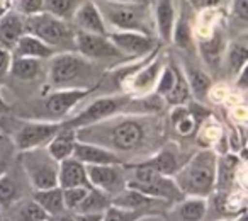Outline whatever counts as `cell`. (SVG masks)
<instances>
[{
    "instance_id": "1",
    "label": "cell",
    "mask_w": 248,
    "mask_h": 221,
    "mask_svg": "<svg viewBox=\"0 0 248 221\" xmlns=\"http://www.w3.org/2000/svg\"><path fill=\"white\" fill-rule=\"evenodd\" d=\"M216 175L217 155L213 150L206 148L197 152L172 177L184 196L207 197L216 189Z\"/></svg>"
},
{
    "instance_id": "2",
    "label": "cell",
    "mask_w": 248,
    "mask_h": 221,
    "mask_svg": "<svg viewBox=\"0 0 248 221\" xmlns=\"http://www.w3.org/2000/svg\"><path fill=\"white\" fill-rule=\"evenodd\" d=\"M93 65L77 51H58L49 58L48 80L56 89H92Z\"/></svg>"
},
{
    "instance_id": "3",
    "label": "cell",
    "mask_w": 248,
    "mask_h": 221,
    "mask_svg": "<svg viewBox=\"0 0 248 221\" xmlns=\"http://www.w3.org/2000/svg\"><path fill=\"white\" fill-rule=\"evenodd\" d=\"M109 31H138L153 36L152 4H119L110 0L95 2Z\"/></svg>"
},
{
    "instance_id": "4",
    "label": "cell",
    "mask_w": 248,
    "mask_h": 221,
    "mask_svg": "<svg viewBox=\"0 0 248 221\" xmlns=\"http://www.w3.org/2000/svg\"><path fill=\"white\" fill-rule=\"evenodd\" d=\"M26 32L34 34L48 46L58 51H75V29L70 21H63L48 12L26 17Z\"/></svg>"
},
{
    "instance_id": "5",
    "label": "cell",
    "mask_w": 248,
    "mask_h": 221,
    "mask_svg": "<svg viewBox=\"0 0 248 221\" xmlns=\"http://www.w3.org/2000/svg\"><path fill=\"white\" fill-rule=\"evenodd\" d=\"M131 167L135 169V174H133V179L126 180V187L160 201H172L173 203V201L184 199V194L177 187L173 177L163 175L150 167H143L138 163Z\"/></svg>"
},
{
    "instance_id": "6",
    "label": "cell",
    "mask_w": 248,
    "mask_h": 221,
    "mask_svg": "<svg viewBox=\"0 0 248 221\" xmlns=\"http://www.w3.org/2000/svg\"><path fill=\"white\" fill-rule=\"evenodd\" d=\"M22 167L29 177V182L34 190L49 189L58 186V162L49 157L46 150L32 148L21 152Z\"/></svg>"
},
{
    "instance_id": "7",
    "label": "cell",
    "mask_w": 248,
    "mask_h": 221,
    "mask_svg": "<svg viewBox=\"0 0 248 221\" xmlns=\"http://www.w3.org/2000/svg\"><path fill=\"white\" fill-rule=\"evenodd\" d=\"M126 104H128V97H117V95L100 97V99H95L93 102H90L78 116H75V118L70 119V121L63 123V125L73 129L87 128V126L97 125V123L114 116L116 112H119L121 107L126 106Z\"/></svg>"
},
{
    "instance_id": "8",
    "label": "cell",
    "mask_w": 248,
    "mask_h": 221,
    "mask_svg": "<svg viewBox=\"0 0 248 221\" xmlns=\"http://www.w3.org/2000/svg\"><path fill=\"white\" fill-rule=\"evenodd\" d=\"M75 51L90 62L124 58V55L114 46L109 36L90 34L83 31L75 32Z\"/></svg>"
},
{
    "instance_id": "9",
    "label": "cell",
    "mask_w": 248,
    "mask_h": 221,
    "mask_svg": "<svg viewBox=\"0 0 248 221\" xmlns=\"http://www.w3.org/2000/svg\"><path fill=\"white\" fill-rule=\"evenodd\" d=\"M85 170L90 186L102 190L109 197L119 194L126 187V179L123 175V163L85 165Z\"/></svg>"
},
{
    "instance_id": "10",
    "label": "cell",
    "mask_w": 248,
    "mask_h": 221,
    "mask_svg": "<svg viewBox=\"0 0 248 221\" xmlns=\"http://www.w3.org/2000/svg\"><path fill=\"white\" fill-rule=\"evenodd\" d=\"M63 123H28L16 135V146L19 152L41 148L62 129Z\"/></svg>"
},
{
    "instance_id": "11",
    "label": "cell",
    "mask_w": 248,
    "mask_h": 221,
    "mask_svg": "<svg viewBox=\"0 0 248 221\" xmlns=\"http://www.w3.org/2000/svg\"><path fill=\"white\" fill-rule=\"evenodd\" d=\"M109 39L124 56H145L156 46L153 36L138 31H110Z\"/></svg>"
},
{
    "instance_id": "12",
    "label": "cell",
    "mask_w": 248,
    "mask_h": 221,
    "mask_svg": "<svg viewBox=\"0 0 248 221\" xmlns=\"http://www.w3.org/2000/svg\"><path fill=\"white\" fill-rule=\"evenodd\" d=\"M72 22L78 28V31L90 32V34L109 36L110 32L93 0H82L80 2L77 11L73 12Z\"/></svg>"
},
{
    "instance_id": "13",
    "label": "cell",
    "mask_w": 248,
    "mask_h": 221,
    "mask_svg": "<svg viewBox=\"0 0 248 221\" xmlns=\"http://www.w3.org/2000/svg\"><path fill=\"white\" fill-rule=\"evenodd\" d=\"M152 16L153 29H155L156 36L163 43H172L173 28H175L177 17H179L175 0H155L152 7Z\"/></svg>"
},
{
    "instance_id": "14",
    "label": "cell",
    "mask_w": 248,
    "mask_h": 221,
    "mask_svg": "<svg viewBox=\"0 0 248 221\" xmlns=\"http://www.w3.org/2000/svg\"><path fill=\"white\" fill-rule=\"evenodd\" d=\"M90 92L92 89H56L46 97L45 107L51 116L63 118Z\"/></svg>"
},
{
    "instance_id": "15",
    "label": "cell",
    "mask_w": 248,
    "mask_h": 221,
    "mask_svg": "<svg viewBox=\"0 0 248 221\" xmlns=\"http://www.w3.org/2000/svg\"><path fill=\"white\" fill-rule=\"evenodd\" d=\"M143 135H145V129L140 123H136L135 119H124L110 129V143L114 145V148L129 152L141 143Z\"/></svg>"
},
{
    "instance_id": "16",
    "label": "cell",
    "mask_w": 248,
    "mask_h": 221,
    "mask_svg": "<svg viewBox=\"0 0 248 221\" xmlns=\"http://www.w3.org/2000/svg\"><path fill=\"white\" fill-rule=\"evenodd\" d=\"M73 158L82 162L83 165H109V163H121V158L112 152L100 145L80 142L77 140L75 148L72 153Z\"/></svg>"
},
{
    "instance_id": "17",
    "label": "cell",
    "mask_w": 248,
    "mask_h": 221,
    "mask_svg": "<svg viewBox=\"0 0 248 221\" xmlns=\"http://www.w3.org/2000/svg\"><path fill=\"white\" fill-rule=\"evenodd\" d=\"M26 32V17L21 16L17 11L4 12L0 16V48H5L12 51L16 43L19 41L22 34Z\"/></svg>"
},
{
    "instance_id": "18",
    "label": "cell",
    "mask_w": 248,
    "mask_h": 221,
    "mask_svg": "<svg viewBox=\"0 0 248 221\" xmlns=\"http://www.w3.org/2000/svg\"><path fill=\"white\" fill-rule=\"evenodd\" d=\"M58 186L62 189L68 187H92L87 179V170L82 162H78L73 157L58 162Z\"/></svg>"
},
{
    "instance_id": "19",
    "label": "cell",
    "mask_w": 248,
    "mask_h": 221,
    "mask_svg": "<svg viewBox=\"0 0 248 221\" xmlns=\"http://www.w3.org/2000/svg\"><path fill=\"white\" fill-rule=\"evenodd\" d=\"M55 53L56 51L51 46H48L45 41L36 38L34 34H29V32H24L12 49V56H26V58H36L41 62L49 60Z\"/></svg>"
},
{
    "instance_id": "20",
    "label": "cell",
    "mask_w": 248,
    "mask_h": 221,
    "mask_svg": "<svg viewBox=\"0 0 248 221\" xmlns=\"http://www.w3.org/2000/svg\"><path fill=\"white\" fill-rule=\"evenodd\" d=\"M77 140H78L77 129L68 128V126L63 125L62 129H60V131L48 142V145H46V152L49 153V157H51L53 160L62 162V160L72 157Z\"/></svg>"
},
{
    "instance_id": "21",
    "label": "cell",
    "mask_w": 248,
    "mask_h": 221,
    "mask_svg": "<svg viewBox=\"0 0 248 221\" xmlns=\"http://www.w3.org/2000/svg\"><path fill=\"white\" fill-rule=\"evenodd\" d=\"M162 68H163L162 60L158 56H155L148 65H145L138 73H135V77L131 80V89L136 94H145L150 92L152 89H155V83L158 80Z\"/></svg>"
},
{
    "instance_id": "22",
    "label": "cell",
    "mask_w": 248,
    "mask_h": 221,
    "mask_svg": "<svg viewBox=\"0 0 248 221\" xmlns=\"http://www.w3.org/2000/svg\"><path fill=\"white\" fill-rule=\"evenodd\" d=\"M155 203H162L160 199L155 197L145 196V194L138 192L135 189H129V187H124L119 194L110 197V204L117 209H126V211H133V209H140V207H148Z\"/></svg>"
},
{
    "instance_id": "23",
    "label": "cell",
    "mask_w": 248,
    "mask_h": 221,
    "mask_svg": "<svg viewBox=\"0 0 248 221\" xmlns=\"http://www.w3.org/2000/svg\"><path fill=\"white\" fill-rule=\"evenodd\" d=\"M11 207V221H48L49 214L34 199L16 201Z\"/></svg>"
},
{
    "instance_id": "24",
    "label": "cell",
    "mask_w": 248,
    "mask_h": 221,
    "mask_svg": "<svg viewBox=\"0 0 248 221\" xmlns=\"http://www.w3.org/2000/svg\"><path fill=\"white\" fill-rule=\"evenodd\" d=\"M32 199L49 214V218L60 214L63 211H66L65 203H63V189L60 186L49 187V189H41L34 190L32 194Z\"/></svg>"
},
{
    "instance_id": "25",
    "label": "cell",
    "mask_w": 248,
    "mask_h": 221,
    "mask_svg": "<svg viewBox=\"0 0 248 221\" xmlns=\"http://www.w3.org/2000/svg\"><path fill=\"white\" fill-rule=\"evenodd\" d=\"M109 207H110V197L107 194H104L102 190L92 187V189H89L87 196L83 197V201L78 204V207L73 213H78V214L104 213Z\"/></svg>"
},
{
    "instance_id": "26",
    "label": "cell",
    "mask_w": 248,
    "mask_h": 221,
    "mask_svg": "<svg viewBox=\"0 0 248 221\" xmlns=\"http://www.w3.org/2000/svg\"><path fill=\"white\" fill-rule=\"evenodd\" d=\"M41 73V60L26 58V56H12L11 63V75L17 80H34Z\"/></svg>"
},
{
    "instance_id": "27",
    "label": "cell",
    "mask_w": 248,
    "mask_h": 221,
    "mask_svg": "<svg viewBox=\"0 0 248 221\" xmlns=\"http://www.w3.org/2000/svg\"><path fill=\"white\" fill-rule=\"evenodd\" d=\"M223 32H219L216 28L211 34H207V38L199 39V51L202 55V58L209 63H216L221 60V55H223Z\"/></svg>"
},
{
    "instance_id": "28",
    "label": "cell",
    "mask_w": 248,
    "mask_h": 221,
    "mask_svg": "<svg viewBox=\"0 0 248 221\" xmlns=\"http://www.w3.org/2000/svg\"><path fill=\"white\" fill-rule=\"evenodd\" d=\"M138 165L143 167H150V169L156 170L158 174H163V175H170L179 170V162H177V157L173 155V152L170 150H162L160 153H156L153 158L145 160V162L138 163Z\"/></svg>"
},
{
    "instance_id": "29",
    "label": "cell",
    "mask_w": 248,
    "mask_h": 221,
    "mask_svg": "<svg viewBox=\"0 0 248 221\" xmlns=\"http://www.w3.org/2000/svg\"><path fill=\"white\" fill-rule=\"evenodd\" d=\"M186 79L189 83L190 95H194L197 100H204L209 95L211 90V77L206 72L199 68H189L186 72Z\"/></svg>"
},
{
    "instance_id": "30",
    "label": "cell",
    "mask_w": 248,
    "mask_h": 221,
    "mask_svg": "<svg viewBox=\"0 0 248 221\" xmlns=\"http://www.w3.org/2000/svg\"><path fill=\"white\" fill-rule=\"evenodd\" d=\"M207 201L206 197H194L187 196L179 206V214L184 221H201L206 216Z\"/></svg>"
},
{
    "instance_id": "31",
    "label": "cell",
    "mask_w": 248,
    "mask_h": 221,
    "mask_svg": "<svg viewBox=\"0 0 248 221\" xmlns=\"http://www.w3.org/2000/svg\"><path fill=\"white\" fill-rule=\"evenodd\" d=\"M172 43H175L182 49L194 51V29L190 28L186 16L182 14L177 17L175 28H173V34H172Z\"/></svg>"
},
{
    "instance_id": "32",
    "label": "cell",
    "mask_w": 248,
    "mask_h": 221,
    "mask_svg": "<svg viewBox=\"0 0 248 221\" xmlns=\"http://www.w3.org/2000/svg\"><path fill=\"white\" fill-rule=\"evenodd\" d=\"M82 0H45V9L43 11L55 16L63 21H72L73 12L80 5Z\"/></svg>"
},
{
    "instance_id": "33",
    "label": "cell",
    "mask_w": 248,
    "mask_h": 221,
    "mask_svg": "<svg viewBox=\"0 0 248 221\" xmlns=\"http://www.w3.org/2000/svg\"><path fill=\"white\" fill-rule=\"evenodd\" d=\"M190 97L192 95H190V89H189V83H187L186 73H182L177 68L175 83H173L172 90L165 95V100L170 106H184Z\"/></svg>"
},
{
    "instance_id": "34",
    "label": "cell",
    "mask_w": 248,
    "mask_h": 221,
    "mask_svg": "<svg viewBox=\"0 0 248 221\" xmlns=\"http://www.w3.org/2000/svg\"><path fill=\"white\" fill-rule=\"evenodd\" d=\"M247 58H248L247 43L234 41L226 51V62H228V66H230L231 73L238 75V73L247 66Z\"/></svg>"
},
{
    "instance_id": "35",
    "label": "cell",
    "mask_w": 248,
    "mask_h": 221,
    "mask_svg": "<svg viewBox=\"0 0 248 221\" xmlns=\"http://www.w3.org/2000/svg\"><path fill=\"white\" fill-rule=\"evenodd\" d=\"M17 201V184L11 175L4 174L0 177V209L9 207Z\"/></svg>"
},
{
    "instance_id": "36",
    "label": "cell",
    "mask_w": 248,
    "mask_h": 221,
    "mask_svg": "<svg viewBox=\"0 0 248 221\" xmlns=\"http://www.w3.org/2000/svg\"><path fill=\"white\" fill-rule=\"evenodd\" d=\"M175 77H177V66H173V65L165 66L163 65L158 80H156V83H155L156 95H160V97L165 99V95L172 90L173 83H175Z\"/></svg>"
},
{
    "instance_id": "37",
    "label": "cell",
    "mask_w": 248,
    "mask_h": 221,
    "mask_svg": "<svg viewBox=\"0 0 248 221\" xmlns=\"http://www.w3.org/2000/svg\"><path fill=\"white\" fill-rule=\"evenodd\" d=\"M89 189L92 187H68V189H63V203H65L66 211H75L78 207V204L83 201V197L87 196Z\"/></svg>"
},
{
    "instance_id": "38",
    "label": "cell",
    "mask_w": 248,
    "mask_h": 221,
    "mask_svg": "<svg viewBox=\"0 0 248 221\" xmlns=\"http://www.w3.org/2000/svg\"><path fill=\"white\" fill-rule=\"evenodd\" d=\"M43 9H45V0H16L14 4V11H17L24 17L39 14Z\"/></svg>"
},
{
    "instance_id": "39",
    "label": "cell",
    "mask_w": 248,
    "mask_h": 221,
    "mask_svg": "<svg viewBox=\"0 0 248 221\" xmlns=\"http://www.w3.org/2000/svg\"><path fill=\"white\" fill-rule=\"evenodd\" d=\"M175 125V128H177V131L180 133L182 136H190V135H194V131H196V128H197V121H196V118L192 116V112H187L184 118H180L179 121H175L173 123Z\"/></svg>"
},
{
    "instance_id": "40",
    "label": "cell",
    "mask_w": 248,
    "mask_h": 221,
    "mask_svg": "<svg viewBox=\"0 0 248 221\" xmlns=\"http://www.w3.org/2000/svg\"><path fill=\"white\" fill-rule=\"evenodd\" d=\"M230 0H190V4L199 12L206 11H219L221 7H226Z\"/></svg>"
},
{
    "instance_id": "41",
    "label": "cell",
    "mask_w": 248,
    "mask_h": 221,
    "mask_svg": "<svg viewBox=\"0 0 248 221\" xmlns=\"http://www.w3.org/2000/svg\"><path fill=\"white\" fill-rule=\"evenodd\" d=\"M11 63H12V51L5 48H0V80L11 73Z\"/></svg>"
},
{
    "instance_id": "42",
    "label": "cell",
    "mask_w": 248,
    "mask_h": 221,
    "mask_svg": "<svg viewBox=\"0 0 248 221\" xmlns=\"http://www.w3.org/2000/svg\"><path fill=\"white\" fill-rule=\"evenodd\" d=\"M48 221H75V213L73 211H63V213L51 216Z\"/></svg>"
},
{
    "instance_id": "43",
    "label": "cell",
    "mask_w": 248,
    "mask_h": 221,
    "mask_svg": "<svg viewBox=\"0 0 248 221\" xmlns=\"http://www.w3.org/2000/svg\"><path fill=\"white\" fill-rule=\"evenodd\" d=\"M110 2H119V4H141V5H150L153 0H110Z\"/></svg>"
},
{
    "instance_id": "44",
    "label": "cell",
    "mask_w": 248,
    "mask_h": 221,
    "mask_svg": "<svg viewBox=\"0 0 248 221\" xmlns=\"http://www.w3.org/2000/svg\"><path fill=\"white\" fill-rule=\"evenodd\" d=\"M5 174V162H2V160H0V177L4 175Z\"/></svg>"
},
{
    "instance_id": "45",
    "label": "cell",
    "mask_w": 248,
    "mask_h": 221,
    "mask_svg": "<svg viewBox=\"0 0 248 221\" xmlns=\"http://www.w3.org/2000/svg\"><path fill=\"white\" fill-rule=\"evenodd\" d=\"M0 106H5V102H4V99H2V95H0Z\"/></svg>"
}]
</instances>
